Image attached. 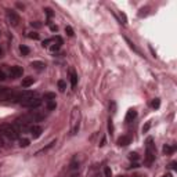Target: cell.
<instances>
[{
    "label": "cell",
    "mask_w": 177,
    "mask_h": 177,
    "mask_svg": "<svg viewBox=\"0 0 177 177\" xmlns=\"http://www.w3.org/2000/svg\"><path fill=\"white\" fill-rule=\"evenodd\" d=\"M147 11H148V7L141 8V10H140V12H138V15H140V17H145V15H147V14H148V12H147Z\"/></svg>",
    "instance_id": "d4e9b609"
},
{
    "label": "cell",
    "mask_w": 177,
    "mask_h": 177,
    "mask_svg": "<svg viewBox=\"0 0 177 177\" xmlns=\"http://www.w3.org/2000/svg\"><path fill=\"white\" fill-rule=\"evenodd\" d=\"M22 119H24L25 122H42L44 119V113L42 112H37V111H32V112L26 113L25 116H22Z\"/></svg>",
    "instance_id": "5b68a950"
},
{
    "label": "cell",
    "mask_w": 177,
    "mask_h": 177,
    "mask_svg": "<svg viewBox=\"0 0 177 177\" xmlns=\"http://www.w3.org/2000/svg\"><path fill=\"white\" fill-rule=\"evenodd\" d=\"M174 151H176V147H174V145L166 144L165 147H163V154H166V155H170V154H173Z\"/></svg>",
    "instance_id": "9a60e30c"
},
{
    "label": "cell",
    "mask_w": 177,
    "mask_h": 177,
    "mask_svg": "<svg viewBox=\"0 0 177 177\" xmlns=\"http://www.w3.org/2000/svg\"><path fill=\"white\" fill-rule=\"evenodd\" d=\"M33 82H35V79H33L32 76L24 78V79H22V87H29V86H32Z\"/></svg>",
    "instance_id": "4fadbf2b"
},
{
    "label": "cell",
    "mask_w": 177,
    "mask_h": 177,
    "mask_svg": "<svg viewBox=\"0 0 177 177\" xmlns=\"http://www.w3.org/2000/svg\"><path fill=\"white\" fill-rule=\"evenodd\" d=\"M130 143H132V137L130 136H121L118 138V145H121V147H126Z\"/></svg>",
    "instance_id": "30bf717a"
},
{
    "label": "cell",
    "mask_w": 177,
    "mask_h": 177,
    "mask_svg": "<svg viewBox=\"0 0 177 177\" xmlns=\"http://www.w3.org/2000/svg\"><path fill=\"white\" fill-rule=\"evenodd\" d=\"M28 145H29V140H28V138H21V140H20V147L25 148V147H28Z\"/></svg>",
    "instance_id": "ffe728a7"
},
{
    "label": "cell",
    "mask_w": 177,
    "mask_h": 177,
    "mask_svg": "<svg viewBox=\"0 0 177 177\" xmlns=\"http://www.w3.org/2000/svg\"><path fill=\"white\" fill-rule=\"evenodd\" d=\"M44 11H46V14H47L48 18H51V17H53V11L50 10V8H44Z\"/></svg>",
    "instance_id": "1f68e13d"
},
{
    "label": "cell",
    "mask_w": 177,
    "mask_h": 177,
    "mask_svg": "<svg viewBox=\"0 0 177 177\" xmlns=\"http://www.w3.org/2000/svg\"><path fill=\"white\" fill-rule=\"evenodd\" d=\"M121 20H122V24H127V20H126V15L123 14V12H121Z\"/></svg>",
    "instance_id": "4dcf8cb0"
},
{
    "label": "cell",
    "mask_w": 177,
    "mask_h": 177,
    "mask_svg": "<svg viewBox=\"0 0 177 177\" xmlns=\"http://www.w3.org/2000/svg\"><path fill=\"white\" fill-rule=\"evenodd\" d=\"M22 73H24V69L21 68V67H11V68H10V76H11L12 79L22 76Z\"/></svg>",
    "instance_id": "ba28073f"
},
{
    "label": "cell",
    "mask_w": 177,
    "mask_h": 177,
    "mask_svg": "<svg viewBox=\"0 0 177 177\" xmlns=\"http://www.w3.org/2000/svg\"><path fill=\"white\" fill-rule=\"evenodd\" d=\"M163 177H172V174H170V173H167V174H166V176H163Z\"/></svg>",
    "instance_id": "ab89813d"
},
{
    "label": "cell",
    "mask_w": 177,
    "mask_h": 177,
    "mask_svg": "<svg viewBox=\"0 0 177 177\" xmlns=\"http://www.w3.org/2000/svg\"><path fill=\"white\" fill-rule=\"evenodd\" d=\"M4 79H6V75L3 72H0V80H4Z\"/></svg>",
    "instance_id": "e575fe53"
},
{
    "label": "cell",
    "mask_w": 177,
    "mask_h": 177,
    "mask_svg": "<svg viewBox=\"0 0 177 177\" xmlns=\"http://www.w3.org/2000/svg\"><path fill=\"white\" fill-rule=\"evenodd\" d=\"M79 127H80V109L75 107L71 113V134L72 136L78 134Z\"/></svg>",
    "instance_id": "6da1fadb"
},
{
    "label": "cell",
    "mask_w": 177,
    "mask_h": 177,
    "mask_svg": "<svg viewBox=\"0 0 177 177\" xmlns=\"http://www.w3.org/2000/svg\"><path fill=\"white\" fill-rule=\"evenodd\" d=\"M29 132H31V134H32L33 138H39L42 134V127L40 126H37V125H33L29 127Z\"/></svg>",
    "instance_id": "9c48e42d"
},
{
    "label": "cell",
    "mask_w": 177,
    "mask_h": 177,
    "mask_svg": "<svg viewBox=\"0 0 177 177\" xmlns=\"http://www.w3.org/2000/svg\"><path fill=\"white\" fill-rule=\"evenodd\" d=\"M137 116V112L134 111V109H129L127 111V113H126V118H125V121L126 122H132L133 119H136Z\"/></svg>",
    "instance_id": "7c38bea8"
},
{
    "label": "cell",
    "mask_w": 177,
    "mask_h": 177,
    "mask_svg": "<svg viewBox=\"0 0 177 177\" xmlns=\"http://www.w3.org/2000/svg\"><path fill=\"white\" fill-rule=\"evenodd\" d=\"M1 144H3V140H1V133H0V147H1Z\"/></svg>",
    "instance_id": "74e56055"
},
{
    "label": "cell",
    "mask_w": 177,
    "mask_h": 177,
    "mask_svg": "<svg viewBox=\"0 0 177 177\" xmlns=\"http://www.w3.org/2000/svg\"><path fill=\"white\" fill-rule=\"evenodd\" d=\"M32 67L35 69H37V71H43V69L46 68V64H44V62H42V61H33Z\"/></svg>",
    "instance_id": "5bb4252c"
},
{
    "label": "cell",
    "mask_w": 177,
    "mask_h": 177,
    "mask_svg": "<svg viewBox=\"0 0 177 177\" xmlns=\"http://www.w3.org/2000/svg\"><path fill=\"white\" fill-rule=\"evenodd\" d=\"M57 104H56V100H53V101H48V104H47V108L48 109H56Z\"/></svg>",
    "instance_id": "cb8c5ba5"
},
{
    "label": "cell",
    "mask_w": 177,
    "mask_h": 177,
    "mask_svg": "<svg viewBox=\"0 0 177 177\" xmlns=\"http://www.w3.org/2000/svg\"><path fill=\"white\" fill-rule=\"evenodd\" d=\"M32 26H35V28H40L42 24H39V22H32Z\"/></svg>",
    "instance_id": "836d02e7"
},
{
    "label": "cell",
    "mask_w": 177,
    "mask_h": 177,
    "mask_svg": "<svg viewBox=\"0 0 177 177\" xmlns=\"http://www.w3.org/2000/svg\"><path fill=\"white\" fill-rule=\"evenodd\" d=\"M20 50H21V53H22L24 56H28L29 53H31V50H29V47H28V46H21V47H20Z\"/></svg>",
    "instance_id": "d6986e66"
},
{
    "label": "cell",
    "mask_w": 177,
    "mask_h": 177,
    "mask_svg": "<svg viewBox=\"0 0 177 177\" xmlns=\"http://www.w3.org/2000/svg\"><path fill=\"white\" fill-rule=\"evenodd\" d=\"M159 105H161V101H159V98H155V100L151 101V107H152V108H159Z\"/></svg>",
    "instance_id": "44dd1931"
},
{
    "label": "cell",
    "mask_w": 177,
    "mask_h": 177,
    "mask_svg": "<svg viewBox=\"0 0 177 177\" xmlns=\"http://www.w3.org/2000/svg\"><path fill=\"white\" fill-rule=\"evenodd\" d=\"M7 17H8L10 24H11L12 26H18V25H20V15H18L15 11H12V10L7 11Z\"/></svg>",
    "instance_id": "52a82bcc"
},
{
    "label": "cell",
    "mask_w": 177,
    "mask_h": 177,
    "mask_svg": "<svg viewBox=\"0 0 177 177\" xmlns=\"http://www.w3.org/2000/svg\"><path fill=\"white\" fill-rule=\"evenodd\" d=\"M50 29H51V31H57L58 28H57V26H54V25H51V26H50Z\"/></svg>",
    "instance_id": "8d00e7d4"
},
{
    "label": "cell",
    "mask_w": 177,
    "mask_h": 177,
    "mask_svg": "<svg viewBox=\"0 0 177 177\" xmlns=\"http://www.w3.org/2000/svg\"><path fill=\"white\" fill-rule=\"evenodd\" d=\"M57 85H58V88H60L61 93H64L65 90H67V83H65L64 80H58V83H57Z\"/></svg>",
    "instance_id": "e0dca14e"
},
{
    "label": "cell",
    "mask_w": 177,
    "mask_h": 177,
    "mask_svg": "<svg viewBox=\"0 0 177 177\" xmlns=\"http://www.w3.org/2000/svg\"><path fill=\"white\" fill-rule=\"evenodd\" d=\"M118 177H125V176H118Z\"/></svg>",
    "instance_id": "b9f144b4"
},
{
    "label": "cell",
    "mask_w": 177,
    "mask_h": 177,
    "mask_svg": "<svg viewBox=\"0 0 177 177\" xmlns=\"http://www.w3.org/2000/svg\"><path fill=\"white\" fill-rule=\"evenodd\" d=\"M29 37H31V39H35V40H37V39H39V33H35V32L29 33Z\"/></svg>",
    "instance_id": "f1b7e54d"
},
{
    "label": "cell",
    "mask_w": 177,
    "mask_h": 177,
    "mask_svg": "<svg viewBox=\"0 0 177 177\" xmlns=\"http://www.w3.org/2000/svg\"><path fill=\"white\" fill-rule=\"evenodd\" d=\"M65 32H67L68 36H73V29L71 28V26H67V28H65Z\"/></svg>",
    "instance_id": "4316f807"
},
{
    "label": "cell",
    "mask_w": 177,
    "mask_h": 177,
    "mask_svg": "<svg viewBox=\"0 0 177 177\" xmlns=\"http://www.w3.org/2000/svg\"><path fill=\"white\" fill-rule=\"evenodd\" d=\"M138 158H140V157H138V154H136V152H130L129 154V159H130V161L136 162V161H138Z\"/></svg>",
    "instance_id": "7402d4cb"
},
{
    "label": "cell",
    "mask_w": 177,
    "mask_h": 177,
    "mask_svg": "<svg viewBox=\"0 0 177 177\" xmlns=\"http://www.w3.org/2000/svg\"><path fill=\"white\" fill-rule=\"evenodd\" d=\"M0 133L4 134L8 140H11V141L18 138V130H17L15 126L10 125V123H3V125L0 126Z\"/></svg>",
    "instance_id": "7a4b0ae2"
},
{
    "label": "cell",
    "mask_w": 177,
    "mask_h": 177,
    "mask_svg": "<svg viewBox=\"0 0 177 177\" xmlns=\"http://www.w3.org/2000/svg\"><path fill=\"white\" fill-rule=\"evenodd\" d=\"M145 148H147V152H145V162L151 165L154 161H155V144H154V138L152 137H148L145 140Z\"/></svg>",
    "instance_id": "3957f363"
},
{
    "label": "cell",
    "mask_w": 177,
    "mask_h": 177,
    "mask_svg": "<svg viewBox=\"0 0 177 177\" xmlns=\"http://www.w3.org/2000/svg\"><path fill=\"white\" fill-rule=\"evenodd\" d=\"M71 177H79V174H78V173H73V174H72V176H71Z\"/></svg>",
    "instance_id": "f35d334b"
},
{
    "label": "cell",
    "mask_w": 177,
    "mask_h": 177,
    "mask_svg": "<svg viewBox=\"0 0 177 177\" xmlns=\"http://www.w3.org/2000/svg\"><path fill=\"white\" fill-rule=\"evenodd\" d=\"M108 130H109V133L113 132V125H112V121H111V119H109V123H108Z\"/></svg>",
    "instance_id": "d6a6232c"
},
{
    "label": "cell",
    "mask_w": 177,
    "mask_h": 177,
    "mask_svg": "<svg viewBox=\"0 0 177 177\" xmlns=\"http://www.w3.org/2000/svg\"><path fill=\"white\" fill-rule=\"evenodd\" d=\"M149 127H151V122H147V123L143 126V133H147L149 130Z\"/></svg>",
    "instance_id": "484cf974"
},
{
    "label": "cell",
    "mask_w": 177,
    "mask_h": 177,
    "mask_svg": "<svg viewBox=\"0 0 177 177\" xmlns=\"http://www.w3.org/2000/svg\"><path fill=\"white\" fill-rule=\"evenodd\" d=\"M104 176L105 177H112V170H111V167H105L104 169Z\"/></svg>",
    "instance_id": "603a6c76"
},
{
    "label": "cell",
    "mask_w": 177,
    "mask_h": 177,
    "mask_svg": "<svg viewBox=\"0 0 177 177\" xmlns=\"http://www.w3.org/2000/svg\"><path fill=\"white\" fill-rule=\"evenodd\" d=\"M44 100H48V101L56 100V94L54 93H44Z\"/></svg>",
    "instance_id": "ac0fdd59"
},
{
    "label": "cell",
    "mask_w": 177,
    "mask_h": 177,
    "mask_svg": "<svg viewBox=\"0 0 177 177\" xmlns=\"http://www.w3.org/2000/svg\"><path fill=\"white\" fill-rule=\"evenodd\" d=\"M133 177H140V176H133Z\"/></svg>",
    "instance_id": "60d3db41"
},
{
    "label": "cell",
    "mask_w": 177,
    "mask_h": 177,
    "mask_svg": "<svg viewBox=\"0 0 177 177\" xmlns=\"http://www.w3.org/2000/svg\"><path fill=\"white\" fill-rule=\"evenodd\" d=\"M53 40H54V39H46V40H44L43 43H42V46H43V47H46V46H48V44L51 43Z\"/></svg>",
    "instance_id": "f546056e"
},
{
    "label": "cell",
    "mask_w": 177,
    "mask_h": 177,
    "mask_svg": "<svg viewBox=\"0 0 177 177\" xmlns=\"http://www.w3.org/2000/svg\"><path fill=\"white\" fill-rule=\"evenodd\" d=\"M17 96H18V91H15V90L0 87V101H11V102H17Z\"/></svg>",
    "instance_id": "277c9868"
},
{
    "label": "cell",
    "mask_w": 177,
    "mask_h": 177,
    "mask_svg": "<svg viewBox=\"0 0 177 177\" xmlns=\"http://www.w3.org/2000/svg\"><path fill=\"white\" fill-rule=\"evenodd\" d=\"M78 83V76L76 73L73 72V71H71V85H72V87H75Z\"/></svg>",
    "instance_id": "2e32d148"
},
{
    "label": "cell",
    "mask_w": 177,
    "mask_h": 177,
    "mask_svg": "<svg viewBox=\"0 0 177 177\" xmlns=\"http://www.w3.org/2000/svg\"><path fill=\"white\" fill-rule=\"evenodd\" d=\"M56 143H57L56 140H53L51 143H48V144L46 145V147H43V148H42V149H39V151H37V152L35 154V155H40V154H44V152H46V151H48V149H50V148H53V147H54V144H56Z\"/></svg>",
    "instance_id": "8fae6325"
},
{
    "label": "cell",
    "mask_w": 177,
    "mask_h": 177,
    "mask_svg": "<svg viewBox=\"0 0 177 177\" xmlns=\"http://www.w3.org/2000/svg\"><path fill=\"white\" fill-rule=\"evenodd\" d=\"M61 44H62V43H56L54 46H51V51H57V50L61 47Z\"/></svg>",
    "instance_id": "83f0119b"
},
{
    "label": "cell",
    "mask_w": 177,
    "mask_h": 177,
    "mask_svg": "<svg viewBox=\"0 0 177 177\" xmlns=\"http://www.w3.org/2000/svg\"><path fill=\"white\" fill-rule=\"evenodd\" d=\"M176 162H172V163H170V167H173V169H176Z\"/></svg>",
    "instance_id": "d590c367"
},
{
    "label": "cell",
    "mask_w": 177,
    "mask_h": 177,
    "mask_svg": "<svg viewBox=\"0 0 177 177\" xmlns=\"http://www.w3.org/2000/svg\"><path fill=\"white\" fill-rule=\"evenodd\" d=\"M42 104V100L40 98H37V97H33V98H29V100L24 101L21 105H24V107H28V108H37L39 105Z\"/></svg>",
    "instance_id": "8992f818"
}]
</instances>
